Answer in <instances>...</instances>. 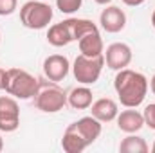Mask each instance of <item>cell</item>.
<instances>
[{
	"instance_id": "e0dca14e",
	"label": "cell",
	"mask_w": 155,
	"mask_h": 153,
	"mask_svg": "<svg viewBox=\"0 0 155 153\" xmlns=\"http://www.w3.org/2000/svg\"><path fill=\"white\" fill-rule=\"evenodd\" d=\"M148 150L150 148H148L146 141L143 137H137V135H132V133L128 137H124L121 141V144H119V151L121 153H146Z\"/></svg>"
},
{
	"instance_id": "7402d4cb",
	"label": "cell",
	"mask_w": 155,
	"mask_h": 153,
	"mask_svg": "<svg viewBox=\"0 0 155 153\" xmlns=\"http://www.w3.org/2000/svg\"><path fill=\"white\" fill-rule=\"evenodd\" d=\"M124 5H130V7H137V5H141L144 0H121Z\"/></svg>"
},
{
	"instance_id": "ffe728a7",
	"label": "cell",
	"mask_w": 155,
	"mask_h": 153,
	"mask_svg": "<svg viewBox=\"0 0 155 153\" xmlns=\"http://www.w3.org/2000/svg\"><path fill=\"white\" fill-rule=\"evenodd\" d=\"M18 0H0V16H9L16 11Z\"/></svg>"
},
{
	"instance_id": "4fadbf2b",
	"label": "cell",
	"mask_w": 155,
	"mask_h": 153,
	"mask_svg": "<svg viewBox=\"0 0 155 153\" xmlns=\"http://www.w3.org/2000/svg\"><path fill=\"white\" fill-rule=\"evenodd\" d=\"M47 41H49L52 47H65V45H69L71 41H74L69 20H63V22H60V24L51 25L49 31H47Z\"/></svg>"
},
{
	"instance_id": "4316f807",
	"label": "cell",
	"mask_w": 155,
	"mask_h": 153,
	"mask_svg": "<svg viewBox=\"0 0 155 153\" xmlns=\"http://www.w3.org/2000/svg\"><path fill=\"white\" fill-rule=\"evenodd\" d=\"M4 150V141H2V137H0V151Z\"/></svg>"
},
{
	"instance_id": "7c38bea8",
	"label": "cell",
	"mask_w": 155,
	"mask_h": 153,
	"mask_svg": "<svg viewBox=\"0 0 155 153\" xmlns=\"http://www.w3.org/2000/svg\"><path fill=\"white\" fill-rule=\"evenodd\" d=\"M74 128L79 132V135L87 141V144L90 146L96 139H99L101 135V121H97L94 115H87V117H81L79 121L72 122Z\"/></svg>"
},
{
	"instance_id": "f1b7e54d",
	"label": "cell",
	"mask_w": 155,
	"mask_h": 153,
	"mask_svg": "<svg viewBox=\"0 0 155 153\" xmlns=\"http://www.w3.org/2000/svg\"><path fill=\"white\" fill-rule=\"evenodd\" d=\"M0 40H2V34H0Z\"/></svg>"
},
{
	"instance_id": "484cf974",
	"label": "cell",
	"mask_w": 155,
	"mask_h": 153,
	"mask_svg": "<svg viewBox=\"0 0 155 153\" xmlns=\"http://www.w3.org/2000/svg\"><path fill=\"white\" fill-rule=\"evenodd\" d=\"M152 25H153V29H155V11L152 13Z\"/></svg>"
},
{
	"instance_id": "2e32d148",
	"label": "cell",
	"mask_w": 155,
	"mask_h": 153,
	"mask_svg": "<svg viewBox=\"0 0 155 153\" xmlns=\"http://www.w3.org/2000/svg\"><path fill=\"white\" fill-rule=\"evenodd\" d=\"M94 94L88 86H76L71 90V94L67 96V103L74 108V110H87L90 108V105L94 103Z\"/></svg>"
},
{
	"instance_id": "52a82bcc",
	"label": "cell",
	"mask_w": 155,
	"mask_h": 153,
	"mask_svg": "<svg viewBox=\"0 0 155 153\" xmlns=\"http://www.w3.org/2000/svg\"><path fill=\"white\" fill-rule=\"evenodd\" d=\"M103 54H105L107 67L112 69V70L126 69L130 65V61H132V49H130V45L121 43V41H116V43L108 45Z\"/></svg>"
},
{
	"instance_id": "d4e9b609",
	"label": "cell",
	"mask_w": 155,
	"mask_h": 153,
	"mask_svg": "<svg viewBox=\"0 0 155 153\" xmlns=\"http://www.w3.org/2000/svg\"><path fill=\"white\" fill-rule=\"evenodd\" d=\"M96 4H99V5H107V4H110L112 0H94Z\"/></svg>"
},
{
	"instance_id": "277c9868",
	"label": "cell",
	"mask_w": 155,
	"mask_h": 153,
	"mask_svg": "<svg viewBox=\"0 0 155 153\" xmlns=\"http://www.w3.org/2000/svg\"><path fill=\"white\" fill-rule=\"evenodd\" d=\"M52 20V7L45 0H29L20 9V22L24 27L40 31L45 29Z\"/></svg>"
},
{
	"instance_id": "9a60e30c",
	"label": "cell",
	"mask_w": 155,
	"mask_h": 153,
	"mask_svg": "<svg viewBox=\"0 0 155 153\" xmlns=\"http://www.w3.org/2000/svg\"><path fill=\"white\" fill-rule=\"evenodd\" d=\"M87 146H88L87 141L79 135V132L74 128V124H69L67 130H65V133H63V139H61V148H63V151L81 153Z\"/></svg>"
},
{
	"instance_id": "d6986e66",
	"label": "cell",
	"mask_w": 155,
	"mask_h": 153,
	"mask_svg": "<svg viewBox=\"0 0 155 153\" xmlns=\"http://www.w3.org/2000/svg\"><path fill=\"white\" fill-rule=\"evenodd\" d=\"M81 4H83V0H56L58 9H60L61 13H65V15L76 13L78 9L81 7Z\"/></svg>"
},
{
	"instance_id": "83f0119b",
	"label": "cell",
	"mask_w": 155,
	"mask_h": 153,
	"mask_svg": "<svg viewBox=\"0 0 155 153\" xmlns=\"http://www.w3.org/2000/svg\"><path fill=\"white\" fill-rule=\"evenodd\" d=\"M152 151H153V153H155V142H153V146H152Z\"/></svg>"
},
{
	"instance_id": "30bf717a",
	"label": "cell",
	"mask_w": 155,
	"mask_h": 153,
	"mask_svg": "<svg viewBox=\"0 0 155 153\" xmlns=\"http://www.w3.org/2000/svg\"><path fill=\"white\" fill-rule=\"evenodd\" d=\"M117 128L124 133H135L139 132L143 126H144V117L141 112L134 110V108H128V110H123L121 114H117Z\"/></svg>"
},
{
	"instance_id": "44dd1931",
	"label": "cell",
	"mask_w": 155,
	"mask_h": 153,
	"mask_svg": "<svg viewBox=\"0 0 155 153\" xmlns=\"http://www.w3.org/2000/svg\"><path fill=\"white\" fill-rule=\"evenodd\" d=\"M143 117H144V124L150 126L152 130H155V103H150V105L144 108Z\"/></svg>"
},
{
	"instance_id": "3957f363",
	"label": "cell",
	"mask_w": 155,
	"mask_h": 153,
	"mask_svg": "<svg viewBox=\"0 0 155 153\" xmlns=\"http://www.w3.org/2000/svg\"><path fill=\"white\" fill-rule=\"evenodd\" d=\"M35 105L43 114H56L67 105V94L58 86L56 81H38V90L35 94Z\"/></svg>"
},
{
	"instance_id": "5b68a950",
	"label": "cell",
	"mask_w": 155,
	"mask_h": 153,
	"mask_svg": "<svg viewBox=\"0 0 155 153\" xmlns=\"http://www.w3.org/2000/svg\"><path fill=\"white\" fill-rule=\"evenodd\" d=\"M103 67H105V54H101V56L79 54L74 60L72 74L76 77V81L81 85H94L101 76Z\"/></svg>"
},
{
	"instance_id": "5bb4252c",
	"label": "cell",
	"mask_w": 155,
	"mask_h": 153,
	"mask_svg": "<svg viewBox=\"0 0 155 153\" xmlns=\"http://www.w3.org/2000/svg\"><path fill=\"white\" fill-rule=\"evenodd\" d=\"M78 47H79V52L85 54V56H101L103 50H105L99 31H94V33H88V34L81 36L78 40Z\"/></svg>"
},
{
	"instance_id": "8fae6325",
	"label": "cell",
	"mask_w": 155,
	"mask_h": 153,
	"mask_svg": "<svg viewBox=\"0 0 155 153\" xmlns=\"http://www.w3.org/2000/svg\"><path fill=\"white\" fill-rule=\"evenodd\" d=\"M90 112L92 115L97 119V121H101V122H110V121H114L119 114V108H117V103L114 99H110V97H101V99H97V101H94L92 105H90Z\"/></svg>"
},
{
	"instance_id": "6da1fadb",
	"label": "cell",
	"mask_w": 155,
	"mask_h": 153,
	"mask_svg": "<svg viewBox=\"0 0 155 153\" xmlns=\"http://www.w3.org/2000/svg\"><path fill=\"white\" fill-rule=\"evenodd\" d=\"M114 88H116L117 97L123 106L137 108L148 94V79L141 72H135L130 69H121L116 74Z\"/></svg>"
},
{
	"instance_id": "8992f818",
	"label": "cell",
	"mask_w": 155,
	"mask_h": 153,
	"mask_svg": "<svg viewBox=\"0 0 155 153\" xmlns=\"http://www.w3.org/2000/svg\"><path fill=\"white\" fill-rule=\"evenodd\" d=\"M20 126V106L16 97L0 96V132H15Z\"/></svg>"
},
{
	"instance_id": "603a6c76",
	"label": "cell",
	"mask_w": 155,
	"mask_h": 153,
	"mask_svg": "<svg viewBox=\"0 0 155 153\" xmlns=\"http://www.w3.org/2000/svg\"><path fill=\"white\" fill-rule=\"evenodd\" d=\"M4 76H5V70L0 67V90H4Z\"/></svg>"
},
{
	"instance_id": "ac0fdd59",
	"label": "cell",
	"mask_w": 155,
	"mask_h": 153,
	"mask_svg": "<svg viewBox=\"0 0 155 153\" xmlns=\"http://www.w3.org/2000/svg\"><path fill=\"white\" fill-rule=\"evenodd\" d=\"M69 24H71V31H72V38L74 41L88 34V33H94V31H99L97 25L92 22V20H87V18H69Z\"/></svg>"
},
{
	"instance_id": "cb8c5ba5",
	"label": "cell",
	"mask_w": 155,
	"mask_h": 153,
	"mask_svg": "<svg viewBox=\"0 0 155 153\" xmlns=\"http://www.w3.org/2000/svg\"><path fill=\"white\" fill-rule=\"evenodd\" d=\"M148 86H150V90H152V94L155 96V74H153V77L150 79V85H148Z\"/></svg>"
},
{
	"instance_id": "9c48e42d",
	"label": "cell",
	"mask_w": 155,
	"mask_h": 153,
	"mask_svg": "<svg viewBox=\"0 0 155 153\" xmlns=\"http://www.w3.org/2000/svg\"><path fill=\"white\" fill-rule=\"evenodd\" d=\"M99 24L103 27V31L107 33H119L124 29L126 25V15L121 7L117 5H108L107 9L101 11L99 15Z\"/></svg>"
},
{
	"instance_id": "7a4b0ae2",
	"label": "cell",
	"mask_w": 155,
	"mask_h": 153,
	"mask_svg": "<svg viewBox=\"0 0 155 153\" xmlns=\"http://www.w3.org/2000/svg\"><path fill=\"white\" fill-rule=\"evenodd\" d=\"M38 81L33 74L22 69H7L4 76V90L16 99H31L38 90Z\"/></svg>"
},
{
	"instance_id": "ba28073f",
	"label": "cell",
	"mask_w": 155,
	"mask_h": 153,
	"mask_svg": "<svg viewBox=\"0 0 155 153\" xmlns=\"http://www.w3.org/2000/svg\"><path fill=\"white\" fill-rule=\"evenodd\" d=\"M71 70V63L67 60V56H61V54H51L45 58L43 61V74L47 79L51 81H63L67 74Z\"/></svg>"
}]
</instances>
